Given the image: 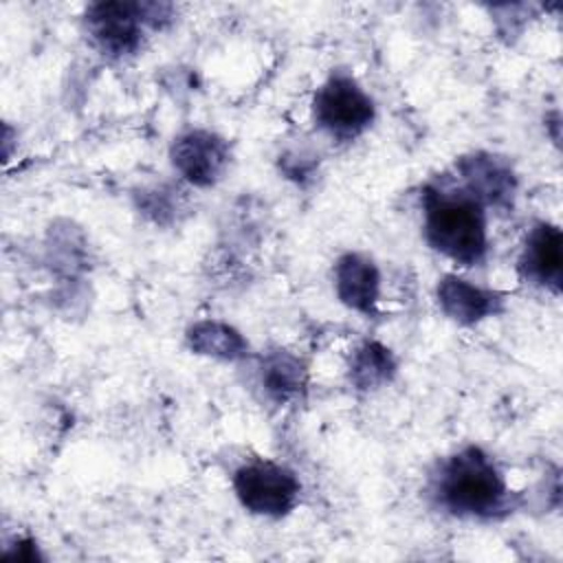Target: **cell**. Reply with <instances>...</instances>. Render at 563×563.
<instances>
[{"mask_svg":"<svg viewBox=\"0 0 563 563\" xmlns=\"http://www.w3.org/2000/svg\"><path fill=\"white\" fill-rule=\"evenodd\" d=\"M233 490L249 512L279 519L299 504L301 482L284 464L273 460H253L235 471Z\"/></svg>","mask_w":563,"mask_h":563,"instance_id":"obj_4","label":"cell"},{"mask_svg":"<svg viewBox=\"0 0 563 563\" xmlns=\"http://www.w3.org/2000/svg\"><path fill=\"white\" fill-rule=\"evenodd\" d=\"M312 117L334 141H354L372 125L376 108L354 75L332 70L312 97Z\"/></svg>","mask_w":563,"mask_h":563,"instance_id":"obj_3","label":"cell"},{"mask_svg":"<svg viewBox=\"0 0 563 563\" xmlns=\"http://www.w3.org/2000/svg\"><path fill=\"white\" fill-rule=\"evenodd\" d=\"M422 233L427 244L462 266H475L486 257V209L462 187L422 189Z\"/></svg>","mask_w":563,"mask_h":563,"instance_id":"obj_2","label":"cell"},{"mask_svg":"<svg viewBox=\"0 0 563 563\" xmlns=\"http://www.w3.org/2000/svg\"><path fill=\"white\" fill-rule=\"evenodd\" d=\"M519 273L523 279L559 295L563 279V235L552 222H537L521 249Z\"/></svg>","mask_w":563,"mask_h":563,"instance_id":"obj_9","label":"cell"},{"mask_svg":"<svg viewBox=\"0 0 563 563\" xmlns=\"http://www.w3.org/2000/svg\"><path fill=\"white\" fill-rule=\"evenodd\" d=\"M455 172L462 180V189L471 194L484 209H512L517 176L508 158L490 152H473L455 161Z\"/></svg>","mask_w":563,"mask_h":563,"instance_id":"obj_7","label":"cell"},{"mask_svg":"<svg viewBox=\"0 0 563 563\" xmlns=\"http://www.w3.org/2000/svg\"><path fill=\"white\" fill-rule=\"evenodd\" d=\"M88 35L103 55H132L143 40V26H150L143 2H97L84 15Z\"/></svg>","mask_w":563,"mask_h":563,"instance_id":"obj_6","label":"cell"},{"mask_svg":"<svg viewBox=\"0 0 563 563\" xmlns=\"http://www.w3.org/2000/svg\"><path fill=\"white\" fill-rule=\"evenodd\" d=\"M178 189L174 187H158L141 194L139 207L145 216H150L154 222H167L174 218V211L178 213L180 202H178Z\"/></svg>","mask_w":563,"mask_h":563,"instance_id":"obj_14","label":"cell"},{"mask_svg":"<svg viewBox=\"0 0 563 563\" xmlns=\"http://www.w3.org/2000/svg\"><path fill=\"white\" fill-rule=\"evenodd\" d=\"M306 383L308 372L303 361L286 350L268 352L260 363V385L277 405L297 400L306 391Z\"/></svg>","mask_w":563,"mask_h":563,"instance_id":"obj_11","label":"cell"},{"mask_svg":"<svg viewBox=\"0 0 563 563\" xmlns=\"http://www.w3.org/2000/svg\"><path fill=\"white\" fill-rule=\"evenodd\" d=\"M185 339L187 347L194 354L209 356L216 361H242L251 352L246 336L238 328L218 319L196 321L194 325H189Z\"/></svg>","mask_w":563,"mask_h":563,"instance_id":"obj_12","label":"cell"},{"mask_svg":"<svg viewBox=\"0 0 563 563\" xmlns=\"http://www.w3.org/2000/svg\"><path fill=\"white\" fill-rule=\"evenodd\" d=\"M433 495L460 519H499L517 504L497 462L479 446H464L440 464Z\"/></svg>","mask_w":563,"mask_h":563,"instance_id":"obj_1","label":"cell"},{"mask_svg":"<svg viewBox=\"0 0 563 563\" xmlns=\"http://www.w3.org/2000/svg\"><path fill=\"white\" fill-rule=\"evenodd\" d=\"M398 363L394 352L378 343L365 341L361 343L350 358V383L361 391H372L387 385L396 376Z\"/></svg>","mask_w":563,"mask_h":563,"instance_id":"obj_13","label":"cell"},{"mask_svg":"<svg viewBox=\"0 0 563 563\" xmlns=\"http://www.w3.org/2000/svg\"><path fill=\"white\" fill-rule=\"evenodd\" d=\"M334 292L343 306L365 317L376 314L380 273L363 253H343L334 264Z\"/></svg>","mask_w":563,"mask_h":563,"instance_id":"obj_10","label":"cell"},{"mask_svg":"<svg viewBox=\"0 0 563 563\" xmlns=\"http://www.w3.org/2000/svg\"><path fill=\"white\" fill-rule=\"evenodd\" d=\"M174 169L194 187H213L229 169L231 147L211 130H187L169 147Z\"/></svg>","mask_w":563,"mask_h":563,"instance_id":"obj_5","label":"cell"},{"mask_svg":"<svg viewBox=\"0 0 563 563\" xmlns=\"http://www.w3.org/2000/svg\"><path fill=\"white\" fill-rule=\"evenodd\" d=\"M435 297L440 310L460 325H475L488 317L504 312L506 308V295L473 284L453 273H446L438 279Z\"/></svg>","mask_w":563,"mask_h":563,"instance_id":"obj_8","label":"cell"},{"mask_svg":"<svg viewBox=\"0 0 563 563\" xmlns=\"http://www.w3.org/2000/svg\"><path fill=\"white\" fill-rule=\"evenodd\" d=\"M7 556L9 559H20V561H35V559H40L35 541H31V539H20L15 543V548L11 552H7Z\"/></svg>","mask_w":563,"mask_h":563,"instance_id":"obj_15","label":"cell"}]
</instances>
